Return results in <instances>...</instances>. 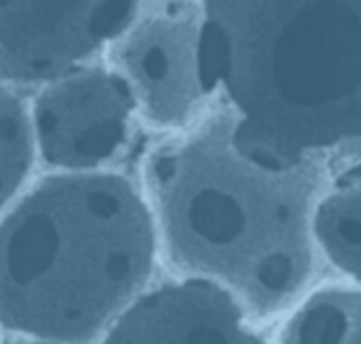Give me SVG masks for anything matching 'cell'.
Wrapping results in <instances>:
<instances>
[{"label": "cell", "mask_w": 361, "mask_h": 344, "mask_svg": "<svg viewBox=\"0 0 361 344\" xmlns=\"http://www.w3.org/2000/svg\"><path fill=\"white\" fill-rule=\"evenodd\" d=\"M144 175L157 243L185 278L212 283L249 317L275 315L308 288L326 161H255L234 144L225 109L157 147Z\"/></svg>", "instance_id": "1"}, {"label": "cell", "mask_w": 361, "mask_h": 344, "mask_svg": "<svg viewBox=\"0 0 361 344\" xmlns=\"http://www.w3.org/2000/svg\"><path fill=\"white\" fill-rule=\"evenodd\" d=\"M201 63L233 140L295 168L357 151L360 0H200Z\"/></svg>", "instance_id": "2"}, {"label": "cell", "mask_w": 361, "mask_h": 344, "mask_svg": "<svg viewBox=\"0 0 361 344\" xmlns=\"http://www.w3.org/2000/svg\"><path fill=\"white\" fill-rule=\"evenodd\" d=\"M157 234L122 175L59 171L0 217V326L52 344H89L147 288Z\"/></svg>", "instance_id": "3"}, {"label": "cell", "mask_w": 361, "mask_h": 344, "mask_svg": "<svg viewBox=\"0 0 361 344\" xmlns=\"http://www.w3.org/2000/svg\"><path fill=\"white\" fill-rule=\"evenodd\" d=\"M105 50L153 128L186 129L214 96L201 63L200 0H144Z\"/></svg>", "instance_id": "4"}, {"label": "cell", "mask_w": 361, "mask_h": 344, "mask_svg": "<svg viewBox=\"0 0 361 344\" xmlns=\"http://www.w3.org/2000/svg\"><path fill=\"white\" fill-rule=\"evenodd\" d=\"M137 114L109 66H78L47 81L30 109L35 155L57 171H98L118 155Z\"/></svg>", "instance_id": "5"}, {"label": "cell", "mask_w": 361, "mask_h": 344, "mask_svg": "<svg viewBox=\"0 0 361 344\" xmlns=\"http://www.w3.org/2000/svg\"><path fill=\"white\" fill-rule=\"evenodd\" d=\"M144 0H0V83H37L104 50Z\"/></svg>", "instance_id": "6"}, {"label": "cell", "mask_w": 361, "mask_h": 344, "mask_svg": "<svg viewBox=\"0 0 361 344\" xmlns=\"http://www.w3.org/2000/svg\"><path fill=\"white\" fill-rule=\"evenodd\" d=\"M245 317L225 291L185 278L144 289L100 344H264Z\"/></svg>", "instance_id": "7"}, {"label": "cell", "mask_w": 361, "mask_h": 344, "mask_svg": "<svg viewBox=\"0 0 361 344\" xmlns=\"http://www.w3.org/2000/svg\"><path fill=\"white\" fill-rule=\"evenodd\" d=\"M315 252L334 269L360 278V175L357 164L341 170L321 192L310 217Z\"/></svg>", "instance_id": "8"}, {"label": "cell", "mask_w": 361, "mask_h": 344, "mask_svg": "<svg viewBox=\"0 0 361 344\" xmlns=\"http://www.w3.org/2000/svg\"><path fill=\"white\" fill-rule=\"evenodd\" d=\"M281 344H360V293L328 288L306 298L286 324Z\"/></svg>", "instance_id": "9"}, {"label": "cell", "mask_w": 361, "mask_h": 344, "mask_svg": "<svg viewBox=\"0 0 361 344\" xmlns=\"http://www.w3.org/2000/svg\"><path fill=\"white\" fill-rule=\"evenodd\" d=\"M34 159L30 109L10 85L0 83V212L17 197Z\"/></svg>", "instance_id": "10"}, {"label": "cell", "mask_w": 361, "mask_h": 344, "mask_svg": "<svg viewBox=\"0 0 361 344\" xmlns=\"http://www.w3.org/2000/svg\"><path fill=\"white\" fill-rule=\"evenodd\" d=\"M17 337H19V340H13V343H2V340H0V344H52V343H44V340L28 339V337H20V335H17Z\"/></svg>", "instance_id": "11"}]
</instances>
